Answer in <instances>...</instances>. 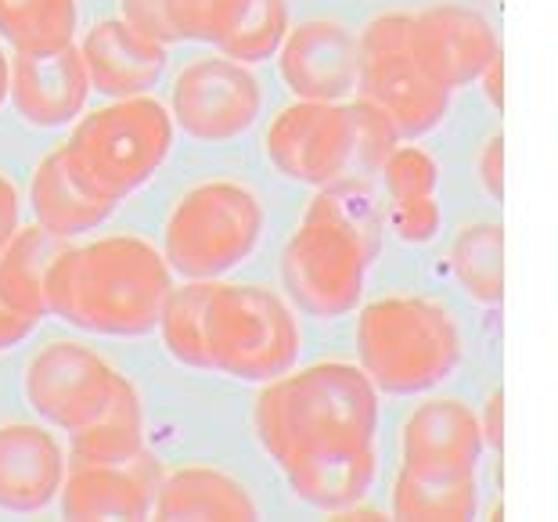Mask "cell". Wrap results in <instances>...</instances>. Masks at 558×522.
I'll return each mask as SVG.
<instances>
[{"label": "cell", "instance_id": "7a4b0ae2", "mask_svg": "<svg viewBox=\"0 0 558 522\" xmlns=\"http://www.w3.org/2000/svg\"><path fill=\"white\" fill-rule=\"evenodd\" d=\"M83 58L101 90H134L159 69V54L123 26L94 29Z\"/></svg>", "mask_w": 558, "mask_h": 522}, {"label": "cell", "instance_id": "52a82bcc", "mask_svg": "<svg viewBox=\"0 0 558 522\" xmlns=\"http://www.w3.org/2000/svg\"><path fill=\"white\" fill-rule=\"evenodd\" d=\"M177 19L187 22V26H209L213 15L223 8V0H170Z\"/></svg>", "mask_w": 558, "mask_h": 522}, {"label": "cell", "instance_id": "ba28073f", "mask_svg": "<svg viewBox=\"0 0 558 522\" xmlns=\"http://www.w3.org/2000/svg\"><path fill=\"white\" fill-rule=\"evenodd\" d=\"M4 87H8V69H4V58H0V98H4Z\"/></svg>", "mask_w": 558, "mask_h": 522}, {"label": "cell", "instance_id": "9c48e42d", "mask_svg": "<svg viewBox=\"0 0 558 522\" xmlns=\"http://www.w3.org/2000/svg\"><path fill=\"white\" fill-rule=\"evenodd\" d=\"M0 223H4V187H0Z\"/></svg>", "mask_w": 558, "mask_h": 522}, {"label": "cell", "instance_id": "3957f363", "mask_svg": "<svg viewBox=\"0 0 558 522\" xmlns=\"http://www.w3.org/2000/svg\"><path fill=\"white\" fill-rule=\"evenodd\" d=\"M73 0H0V33L19 51H54L73 37Z\"/></svg>", "mask_w": 558, "mask_h": 522}, {"label": "cell", "instance_id": "277c9868", "mask_svg": "<svg viewBox=\"0 0 558 522\" xmlns=\"http://www.w3.org/2000/svg\"><path fill=\"white\" fill-rule=\"evenodd\" d=\"M51 483V450L26 429L0 436V501L33 505Z\"/></svg>", "mask_w": 558, "mask_h": 522}, {"label": "cell", "instance_id": "5b68a950", "mask_svg": "<svg viewBox=\"0 0 558 522\" xmlns=\"http://www.w3.org/2000/svg\"><path fill=\"white\" fill-rule=\"evenodd\" d=\"M476 33L469 29L465 19H447L418 33V54L439 73H465L476 58Z\"/></svg>", "mask_w": 558, "mask_h": 522}, {"label": "cell", "instance_id": "6da1fadb", "mask_svg": "<svg viewBox=\"0 0 558 522\" xmlns=\"http://www.w3.org/2000/svg\"><path fill=\"white\" fill-rule=\"evenodd\" d=\"M83 94H87V73L73 54V47L54 51H22L15 62V105L33 123H62L69 120Z\"/></svg>", "mask_w": 558, "mask_h": 522}, {"label": "cell", "instance_id": "8992f818", "mask_svg": "<svg viewBox=\"0 0 558 522\" xmlns=\"http://www.w3.org/2000/svg\"><path fill=\"white\" fill-rule=\"evenodd\" d=\"M292 76L306 83V87H317V83H328L339 73L342 62L336 54V40H328V33H306V37L295 44L292 51Z\"/></svg>", "mask_w": 558, "mask_h": 522}]
</instances>
